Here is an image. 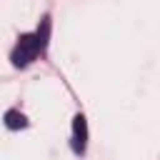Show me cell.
<instances>
[{
	"mask_svg": "<svg viewBox=\"0 0 160 160\" xmlns=\"http://www.w3.org/2000/svg\"><path fill=\"white\" fill-rule=\"evenodd\" d=\"M72 132H75L72 148H75V152H82V150H85V138H88V122H85L82 115H75V120H72Z\"/></svg>",
	"mask_w": 160,
	"mask_h": 160,
	"instance_id": "1",
	"label": "cell"
},
{
	"mask_svg": "<svg viewBox=\"0 0 160 160\" xmlns=\"http://www.w3.org/2000/svg\"><path fill=\"white\" fill-rule=\"evenodd\" d=\"M18 50H22L25 55H30V58H32V55L40 50V42H38V38H35V35H20Z\"/></svg>",
	"mask_w": 160,
	"mask_h": 160,
	"instance_id": "2",
	"label": "cell"
},
{
	"mask_svg": "<svg viewBox=\"0 0 160 160\" xmlns=\"http://www.w3.org/2000/svg\"><path fill=\"white\" fill-rule=\"evenodd\" d=\"M5 125H8L10 130H20V128L28 125V120H25L22 112H18V110H8V112H5Z\"/></svg>",
	"mask_w": 160,
	"mask_h": 160,
	"instance_id": "3",
	"label": "cell"
},
{
	"mask_svg": "<svg viewBox=\"0 0 160 160\" xmlns=\"http://www.w3.org/2000/svg\"><path fill=\"white\" fill-rule=\"evenodd\" d=\"M48 32H50V18H42L40 20V28H38V42H40V50L48 45Z\"/></svg>",
	"mask_w": 160,
	"mask_h": 160,
	"instance_id": "4",
	"label": "cell"
},
{
	"mask_svg": "<svg viewBox=\"0 0 160 160\" xmlns=\"http://www.w3.org/2000/svg\"><path fill=\"white\" fill-rule=\"evenodd\" d=\"M30 62V55H25L22 50H15L12 52V65H18V68H25Z\"/></svg>",
	"mask_w": 160,
	"mask_h": 160,
	"instance_id": "5",
	"label": "cell"
}]
</instances>
